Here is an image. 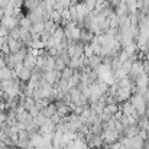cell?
Listing matches in <instances>:
<instances>
[{
  "label": "cell",
  "mask_w": 149,
  "mask_h": 149,
  "mask_svg": "<svg viewBox=\"0 0 149 149\" xmlns=\"http://www.w3.org/2000/svg\"><path fill=\"white\" fill-rule=\"evenodd\" d=\"M86 145L90 149H101L103 146V139L100 135H94V133H88L86 136Z\"/></svg>",
  "instance_id": "1"
},
{
  "label": "cell",
  "mask_w": 149,
  "mask_h": 149,
  "mask_svg": "<svg viewBox=\"0 0 149 149\" xmlns=\"http://www.w3.org/2000/svg\"><path fill=\"white\" fill-rule=\"evenodd\" d=\"M31 138H32V135L28 132V130H19L17 132V141H16V143H17V149H25L26 146H29L31 145Z\"/></svg>",
  "instance_id": "2"
},
{
  "label": "cell",
  "mask_w": 149,
  "mask_h": 149,
  "mask_svg": "<svg viewBox=\"0 0 149 149\" xmlns=\"http://www.w3.org/2000/svg\"><path fill=\"white\" fill-rule=\"evenodd\" d=\"M101 139H103L104 143L111 145V143L117 142V141L120 139V136H119V133H117L114 129H104L103 133H101Z\"/></svg>",
  "instance_id": "3"
},
{
  "label": "cell",
  "mask_w": 149,
  "mask_h": 149,
  "mask_svg": "<svg viewBox=\"0 0 149 149\" xmlns=\"http://www.w3.org/2000/svg\"><path fill=\"white\" fill-rule=\"evenodd\" d=\"M113 97H114L116 104H122L132 97V91H130V88H117V91Z\"/></svg>",
  "instance_id": "4"
},
{
  "label": "cell",
  "mask_w": 149,
  "mask_h": 149,
  "mask_svg": "<svg viewBox=\"0 0 149 149\" xmlns=\"http://www.w3.org/2000/svg\"><path fill=\"white\" fill-rule=\"evenodd\" d=\"M15 77H16L20 83H29V80H31V77H32V71H31L29 68H26V67H22L20 70H17V71L15 72Z\"/></svg>",
  "instance_id": "5"
},
{
  "label": "cell",
  "mask_w": 149,
  "mask_h": 149,
  "mask_svg": "<svg viewBox=\"0 0 149 149\" xmlns=\"http://www.w3.org/2000/svg\"><path fill=\"white\" fill-rule=\"evenodd\" d=\"M135 86H136V88L139 90V88H146L149 86V75H146L145 72H142V74H139L136 78H135Z\"/></svg>",
  "instance_id": "6"
},
{
  "label": "cell",
  "mask_w": 149,
  "mask_h": 149,
  "mask_svg": "<svg viewBox=\"0 0 149 149\" xmlns=\"http://www.w3.org/2000/svg\"><path fill=\"white\" fill-rule=\"evenodd\" d=\"M93 38H94V33H91L90 31H87V29H81L80 31V39H78V42H81L83 45H90V42L93 41Z\"/></svg>",
  "instance_id": "7"
},
{
  "label": "cell",
  "mask_w": 149,
  "mask_h": 149,
  "mask_svg": "<svg viewBox=\"0 0 149 149\" xmlns=\"http://www.w3.org/2000/svg\"><path fill=\"white\" fill-rule=\"evenodd\" d=\"M138 133H139V127H138V125H130V126H126V127H125L123 136L130 139V138L138 136Z\"/></svg>",
  "instance_id": "8"
},
{
  "label": "cell",
  "mask_w": 149,
  "mask_h": 149,
  "mask_svg": "<svg viewBox=\"0 0 149 149\" xmlns=\"http://www.w3.org/2000/svg\"><path fill=\"white\" fill-rule=\"evenodd\" d=\"M7 44H9V49H10V54H16V52H19V51L25 47V45H23L20 41H15V39H10V38H9Z\"/></svg>",
  "instance_id": "9"
},
{
  "label": "cell",
  "mask_w": 149,
  "mask_h": 149,
  "mask_svg": "<svg viewBox=\"0 0 149 149\" xmlns=\"http://www.w3.org/2000/svg\"><path fill=\"white\" fill-rule=\"evenodd\" d=\"M47 119H51V117H54L55 114H56V107H55V104L54 103H49L47 107H44L42 109V111H41Z\"/></svg>",
  "instance_id": "10"
},
{
  "label": "cell",
  "mask_w": 149,
  "mask_h": 149,
  "mask_svg": "<svg viewBox=\"0 0 149 149\" xmlns=\"http://www.w3.org/2000/svg\"><path fill=\"white\" fill-rule=\"evenodd\" d=\"M42 70H44V72H47V71H54V70H55V58L51 56L49 54H48V56L45 58V64H44Z\"/></svg>",
  "instance_id": "11"
},
{
  "label": "cell",
  "mask_w": 149,
  "mask_h": 149,
  "mask_svg": "<svg viewBox=\"0 0 149 149\" xmlns=\"http://www.w3.org/2000/svg\"><path fill=\"white\" fill-rule=\"evenodd\" d=\"M114 13H116L117 16H129V15H130V12H129V9H127V4H126L125 1H122V3L114 9Z\"/></svg>",
  "instance_id": "12"
},
{
  "label": "cell",
  "mask_w": 149,
  "mask_h": 149,
  "mask_svg": "<svg viewBox=\"0 0 149 149\" xmlns=\"http://www.w3.org/2000/svg\"><path fill=\"white\" fill-rule=\"evenodd\" d=\"M117 111H119V104H107V106L103 109V113H104L107 117L114 116Z\"/></svg>",
  "instance_id": "13"
},
{
  "label": "cell",
  "mask_w": 149,
  "mask_h": 149,
  "mask_svg": "<svg viewBox=\"0 0 149 149\" xmlns=\"http://www.w3.org/2000/svg\"><path fill=\"white\" fill-rule=\"evenodd\" d=\"M19 28H20L22 31L31 32V31H32V23H31V20H29L26 16H22V17L19 19Z\"/></svg>",
  "instance_id": "14"
},
{
  "label": "cell",
  "mask_w": 149,
  "mask_h": 149,
  "mask_svg": "<svg viewBox=\"0 0 149 149\" xmlns=\"http://www.w3.org/2000/svg\"><path fill=\"white\" fill-rule=\"evenodd\" d=\"M136 125L139 130H149V119L146 116H139V119L136 120Z\"/></svg>",
  "instance_id": "15"
},
{
  "label": "cell",
  "mask_w": 149,
  "mask_h": 149,
  "mask_svg": "<svg viewBox=\"0 0 149 149\" xmlns=\"http://www.w3.org/2000/svg\"><path fill=\"white\" fill-rule=\"evenodd\" d=\"M13 77H15V72H13L10 68L4 67V68L0 70V81H1V80H10V78H13Z\"/></svg>",
  "instance_id": "16"
},
{
  "label": "cell",
  "mask_w": 149,
  "mask_h": 149,
  "mask_svg": "<svg viewBox=\"0 0 149 149\" xmlns=\"http://www.w3.org/2000/svg\"><path fill=\"white\" fill-rule=\"evenodd\" d=\"M39 3H41V0H23V6L28 9V12L38 9Z\"/></svg>",
  "instance_id": "17"
},
{
  "label": "cell",
  "mask_w": 149,
  "mask_h": 149,
  "mask_svg": "<svg viewBox=\"0 0 149 149\" xmlns=\"http://www.w3.org/2000/svg\"><path fill=\"white\" fill-rule=\"evenodd\" d=\"M130 143H132V149H142L145 145V141H142L139 136L130 138Z\"/></svg>",
  "instance_id": "18"
},
{
  "label": "cell",
  "mask_w": 149,
  "mask_h": 149,
  "mask_svg": "<svg viewBox=\"0 0 149 149\" xmlns=\"http://www.w3.org/2000/svg\"><path fill=\"white\" fill-rule=\"evenodd\" d=\"M7 36H9L10 39H15V41H20V28H19V26H16V28L10 29V31L7 32Z\"/></svg>",
  "instance_id": "19"
},
{
  "label": "cell",
  "mask_w": 149,
  "mask_h": 149,
  "mask_svg": "<svg viewBox=\"0 0 149 149\" xmlns=\"http://www.w3.org/2000/svg\"><path fill=\"white\" fill-rule=\"evenodd\" d=\"M49 20L51 22H54L55 25H59L61 20H62V19H61V13L56 12V10H52V12L49 13Z\"/></svg>",
  "instance_id": "20"
},
{
  "label": "cell",
  "mask_w": 149,
  "mask_h": 149,
  "mask_svg": "<svg viewBox=\"0 0 149 149\" xmlns=\"http://www.w3.org/2000/svg\"><path fill=\"white\" fill-rule=\"evenodd\" d=\"M72 72H74V71H72L71 68H68V67L64 68V70L61 71V80H62V81H68V80L72 77Z\"/></svg>",
  "instance_id": "21"
},
{
  "label": "cell",
  "mask_w": 149,
  "mask_h": 149,
  "mask_svg": "<svg viewBox=\"0 0 149 149\" xmlns=\"http://www.w3.org/2000/svg\"><path fill=\"white\" fill-rule=\"evenodd\" d=\"M47 120H48V119H47L42 113H39L36 117H33V122H35V125H36L38 127H41L42 125H45V123H47Z\"/></svg>",
  "instance_id": "22"
},
{
  "label": "cell",
  "mask_w": 149,
  "mask_h": 149,
  "mask_svg": "<svg viewBox=\"0 0 149 149\" xmlns=\"http://www.w3.org/2000/svg\"><path fill=\"white\" fill-rule=\"evenodd\" d=\"M129 56H130V55H129V54H127L126 51H123V49H122V51H120V54H119V55H117L116 58H117V59H119V61H120V62L123 64V62L129 61Z\"/></svg>",
  "instance_id": "23"
},
{
  "label": "cell",
  "mask_w": 149,
  "mask_h": 149,
  "mask_svg": "<svg viewBox=\"0 0 149 149\" xmlns=\"http://www.w3.org/2000/svg\"><path fill=\"white\" fill-rule=\"evenodd\" d=\"M3 13H4V16H15V7L9 3V4L3 9Z\"/></svg>",
  "instance_id": "24"
},
{
  "label": "cell",
  "mask_w": 149,
  "mask_h": 149,
  "mask_svg": "<svg viewBox=\"0 0 149 149\" xmlns=\"http://www.w3.org/2000/svg\"><path fill=\"white\" fill-rule=\"evenodd\" d=\"M31 32L41 35V33L44 32V23H36V25H32V31H31Z\"/></svg>",
  "instance_id": "25"
},
{
  "label": "cell",
  "mask_w": 149,
  "mask_h": 149,
  "mask_svg": "<svg viewBox=\"0 0 149 149\" xmlns=\"http://www.w3.org/2000/svg\"><path fill=\"white\" fill-rule=\"evenodd\" d=\"M142 71H143L146 75H149V62L146 59H142Z\"/></svg>",
  "instance_id": "26"
},
{
  "label": "cell",
  "mask_w": 149,
  "mask_h": 149,
  "mask_svg": "<svg viewBox=\"0 0 149 149\" xmlns=\"http://www.w3.org/2000/svg\"><path fill=\"white\" fill-rule=\"evenodd\" d=\"M148 132L149 130H139L138 136H139L142 141H145V142H146V141H148Z\"/></svg>",
  "instance_id": "27"
},
{
  "label": "cell",
  "mask_w": 149,
  "mask_h": 149,
  "mask_svg": "<svg viewBox=\"0 0 149 149\" xmlns=\"http://www.w3.org/2000/svg\"><path fill=\"white\" fill-rule=\"evenodd\" d=\"M10 0H0V9H4L7 4H9Z\"/></svg>",
  "instance_id": "28"
},
{
  "label": "cell",
  "mask_w": 149,
  "mask_h": 149,
  "mask_svg": "<svg viewBox=\"0 0 149 149\" xmlns=\"http://www.w3.org/2000/svg\"><path fill=\"white\" fill-rule=\"evenodd\" d=\"M143 149H149V141L145 142V145H143Z\"/></svg>",
  "instance_id": "29"
},
{
  "label": "cell",
  "mask_w": 149,
  "mask_h": 149,
  "mask_svg": "<svg viewBox=\"0 0 149 149\" xmlns=\"http://www.w3.org/2000/svg\"><path fill=\"white\" fill-rule=\"evenodd\" d=\"M41 1H44V0H41Z\"/></svg>",
  "instance_id": "30"
},
{
  "label": "cell",
  "mask_w": 149,
  "mask_h": 149,
  "mask_svg": "<svg viewBox=\"0 0 149 149\" xmlns=\"http://www.w3.org/2000/svg\"><path fill=\"white\" fill-rule=\"evenodd\" d=\"M83 1H86V0H83Z\"/></svg>",
  "instance_id": "31"
}]
</instances>
